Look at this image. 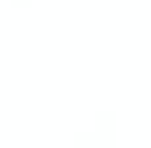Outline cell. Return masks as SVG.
I'll use <instances>...</instances> for the list:
<instances>
[{
	"instance_id": "cell-2",
	"label": "cell",
	"mask_w": 151,
	"mask_h": 148,
	"mask_svg": "<svg viewBox=\"0 0 151 148\" xmlns=\"http://www.w3.org/2000/svg\"><path fill=\"white\" fill-rule=\"evenodd\" d=\"M32 0H11V8H29Z\"/></svg>"
},
{
	"instance_id": "cell-1",
	"label": "cell",
	"mask_w": 151,
	"mask_h": 148,
	"mask_svg": "<svg viewBox=\"0 0 151 148\" xmlns=\"http://www.w3.org/2000/svg\"><path fill=\"white\" fill-rule=\"evenodd\" d=\"M96 124H98L101 130H114V124H117V111H98V114H96Z\"/></svg>"
}]
</instances>
